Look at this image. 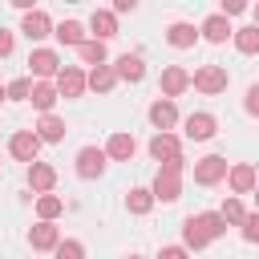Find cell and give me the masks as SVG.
<instances>
[{"mask_svg": "<svg viewBox=\"0 0 259 259\" xmlns=\"http://www.w3.org/2000/svg\"><path fill=\"white\" fill-rule=\"evenodd\" d=\"M182 166H186L182 158L158 166V178H154V186H150L154 202H178V198H182Z\"/></svg>", "mask_w": 259, "mask_h": 259, "instance_id": "1", "label": "cell"}, {"mask_svg": "<svg viewBox=\"0 0 259 259\" xmlns=\"http://www.w3.org/2000/svg\"><path fill=\"white\" fill-rule=\"evenodd\" d=\"M190 85H194L198 93L214 97V93H223V89H227V69H223V65H202V69H194V73H190Z\"/></svg>", "mask_w": 259, "mask_h": 259, "instance_id": "2", "label": "cell"}, {"mask_svg": "<svg viewBox=\"0 0 259 259\" xmlns=\"http://www.w3.org/2000/svg\"><path fill=\"white\" fill-rule=\"evenodd\" d=\"M227 170H231V166H227L223 154H206V158L194 162V182H198V186H214V182L227 178Z\"/></svg>", "mask_w": 259, "mask_h": 259, "instance_id": "3", "label": "cell"}, {"mask_svg": "<svg viewBox=\"0 0 259 259\" xmlns=\"http://www.w3.org/2000/svg\"><path fill=\"white\" fill-rule=\"evenodd\" d=\"M8 154L16 158V162H36V154H40V138L32 134V130H20V134H12L8 138Z\"/></svg>", "mask_w": 259, "mask_h": 259, "instance_id": "4", "label": "cell"}, {"mask_svg": "<svg viewBox=\"0 0 259 259\" xmlns=\"http://www.w3.org/2000/svg\"><path fill=\"white\" fill-rule=\"evenodd\" d=\"M158 85H162V97H166V101H174L178 93H186V89H190V73H186L182 65H166Z\"/></svg>", "mask_w": 259, "mask_h": 259, "instance_id": "5", "label": "cell"}, {"mask_svg": "<svg viewBox=\"0 0 259 259\" xmlns=\"http://www.w3.org/2000/svg\"><path fill=\"white\" fill-rule=\"evenodd\" d=\"M85 93V73L77 65H65L57 73V97H81Z\"/></svg>", "mask_w": 259, "mask_h": 259, "instance_id": "6", "label": "cell"}, {"mask_svg": "<svg viewBox=\"0 0 259 259\" xmlns=\"http://www.w3.org/2000/svg\"><path fill=\"white\" fill-rule=\"evenodd\" d=\"M101 170H105V150H97V146L77 150V174L81 178H101Z\"/></svg>", "mask_w": 259, "mask_h": 259, "instance_id": "7", "label": "cell"}, {"mask_svg": "<svg viewBox=\"0 0 259 259\" xmlns=\"http://www.w3.org/2000/svg\"><path fill=\"white\" fill-rule=\"evenodd\" d=\"M113 73H117V81L138 85V81L146 77V61H142L138 53H125V57H117V61H113Z\"/></svg>", "mask_w": 259, "mask_h": 259, "instance_id": "8", "label": "cell"}, {"mask_svg": "<svg viewBox=\"0 0 259 259\" xmlns=\"http://www.w3.org/2000/svg\"><path fill=\"white\" fill-rule=\"evenodd\" d=\"M150 154H154V162H174V158H182V142L174 134H154L150 138Z\"/></svg>", "mask_w": 259, "mask_h": 259, "instance_id": "9", "label": "cell"}, {"mask_svg": "<svg viewBox=\"0 0 259 259\" xmlns=\"http://www.w3.org/2000/svg\"><path fill=\"white\" fill-rule=\"evenodd\" d=\"M20 32H24L28 40H45V36L53 32V20H49L40 8H32V12H24V20H20Z\"/></svg>", "mask_w": 259, "mask_h": 259, "instance_id": "10", "label": "cell"}, {"mask_svg": "<svg viewBox=\"0 0 259 259\" xmlns=\"http://www.w3.org/2000/svg\"><path fill=\"white\" fill-rule=\"evenodd\" d=\"M198 32H202L210 45H223L227 36H235V28H231V20H227L223 12H210V16L202 20V28H198Z\"/></svg>", "mask_w": 259, "mask_h": 259, "instance_id": "11", "label": "cell"}, {"mask_svg": "<svg viewBox=\"0 0 259 259\" xmlns=\"http://www.w3.org/2000/svg\"><path fill=\"white\" fill-rule=\"evenodd\" d=\"M138 154V142H134V134H113L109 142H105V158H113V162H130Z\"/></svg>", "mask_w": 259, "mask_h": 259, "instance_id": "12", "label": "cell"}, {"mask_svg": "<svg viewBox=\"0 0 259 259\" xmlns=\"http://www.w3.org/2000/svg\"><path fill=\"white\" fill-rule=\"evenodd\" d=\"M28 186H32L36 194H53V186H57V170H53L49 162H32V166H28Z\"/></svg>", "mask_w": 259, "mask_h": 259, "instance_id": "13", "label": "cell"}, {"mask_svg": "<svg viewBox=\"0 0 259 259\" xmlns=\"http://www.w3.org/2000/svg\"><path fill=\"white\" fill-rule=\"evenodd\" d=\"M227 182H231V190H235V194H251V190L259 186V178H255V166H247V162L231 166V170H227Z\"/></svg>", "mask_w": 259, "mask_h": 259, "instance_id": "14", "label": "cell"}, {"mask_svg": "<svg viewBox=\"0 0 259 259\" xmlns=\"http://www.w3.org/2000/svg\"><path fill=\"white\" fill-rule=\"evenodd\" d=\"M89 28H93V40H109V36H117V16L109 12V8H97L93 16H89Z\"/></svg>", "mask_w": 259, "mask_h": 259, "instance_id": "15", "label": "cell"}, {"mask_svg": "<svg viewBox=\"0 0 259 259\" xmlns=\"http://www.w3.org/2000/svg\"><path fill=\"white\" fill-rule=\"evenodd\" d=\"M28 65H32L36 77H57V73H61V57H57L53 49H32Z\"/></svg>", "mask_w": 259, "mask_h": 259, "instance_id": "16", "label": "cell"}, {"mask_svg": "<svg viewBox=\"0 0 259 259\" xmlns=\"http://www.w3.org/2000/svg\"><path fill=\"white\" fill-rule=\"evenodd\" d=\"M214 130H219V121L210 113H190L186 117V138L190 142H206V138H214Z\"/></svg>", "mask_w": 259, "mask_h": 259, "instance_id": "17", "label": "cell"}, {"mask_svg": "<svg viewBox=\"0 0 259 259\" xmlns=\"http://www.w3.org/2000/svg\"><path fill=\"white\" fill-rule=\"evenodd\" d=\"M28 243H32V251H57L61 231H57L53 223H36V227L28 231Z\"/></svg>", "mask_w": 259, "mask_h": 259, "instance_id": "18", "label": "cell"}, {"mask_svg": "<svg viewBox=\"0 0 259 259\" xmlns=\"http://www.w3.org/2000/svg\"><path fill=\"white\" fill-rule=\"evenodd\" d=\"M150 121L158 125V134H166L174 121H178V109H174V101H166V97H158L154 105H150Z\"/></svg>", "mask_w": 259, "mask_h": 259, "instance_id": "19", "label": "cell"}, {"mask_svg": "<svg viewBox=\"0 0 259 259\" xmlns=\"http://www.w3.org/2000/svg\"><path fill=\"white\" fill-rule=\"evenodd\" d=\"M40 142H61L65 138V121L57 117V113H40V121H36V130H32Z\"/></svg>", "mask_w": 259, "mask_h": 259, "instance_id": "20", "label": "cell"}, {"mask_svg": "<svg viewBox=\"0 0 259 259\" xmlns=\"http://www.w3.org/2000/svg\"><path fill=\"white\" fill-rule=\"evenodd\" d=\"M166 40H170L174 49H190V45L198 40V28H194V24H186V20H178V24H170V28H166Z\"/></svg>", "mask_w": 259, "mask_h": 259, "instance_id": "21", "label": "cell"}, {"mask_svg": "<svg viewBox=\"0 0 259 259\" xmlns=\"http://www.w3.org/2000/svg\"><path fill=\"white\" fill-rule=\"evenodd\" d=\"M28 101H32L40 113H53V105H57V85L36 81V85H32V93H28Z\"/></svg>", "mask_w": 259, "mask_h": 259, "instance_id": "22", "label": "cell"}, {"mask_svg": "<svg viewBox=\"0 0 259 259\" xmlns=\"http://www.w3.org/2000/svg\"><path fill=\"white\" fill-rule=\"evenodd\" d=\"M206 243H210V239H206V231H202V227H198V219L190 214V219L182 223V247H186V251H202Z\"/></svg>", "mask_w": 259, "mask_h": 259, "instance_id": "23", "label": "cell"}, {"mask_svg": "<svg viewBox=\"0 0 259 259\" xmlns=\"http://www.w3.org/2000/svg\"><path fill=\"white\" fill-rule=\"evenodd\" d=\"M53 36H57L61 45H73V49H81V45H85V28H81L77 20H61V24L53 28Z\"/></svg>", "mask_w": 259, "mask_h": 259, "instance_id": "24", "label": "cell"}, {"mask_svg": "<svg viewBox=\"0 0 259 259\" xmlns=\"http://www.w3.org/2000/svg\"><path fill=\"white\" fill-rule=\"evenodd\" d=\"M85 85H89V89H97V93H109V89L117 85V73H113V65H97V69L85 77Z\"/></svg>", "mask_w": 259, "mask_h": 259, "instance_id": "25", "label": "cell"}, {"mask_svg": "<svg viewBox=\"0 0 259 259\" xmlns=\"http://www.w3.org/2000/svg\"><path fill=\"white\" fill-rule=\"evenodd\" d=\"M231 40H235V49H239V53H247V57H251V53H259V28H255V24L235 28V36H231Z\"/></svg>", "mask_w": 259, "mask_h": 259, "instance_id": "26", "label": "cell"}, {"mask_svg": "<svg viewBox=\"0 0 259 259\" xmlns=\"http://www.w3.org/2000/svg\"><path fill=\"white\" fill-rule=\"evenodd\" d=\"M125 206H130V214H146V210L154 206V194H150L146 186H134V190L125 194Z\"/></svg>", "mask_w": 259, "mask_h": 259, "instance_id": "27", "label": "cell"}, {"mask_svg": "<svg viewBox=\"0 0 259 259\" xmlns=\"http://www.w3.org/2000/svg\"><path fill=\"white\" fill-rule=\"evenodd\" d=\"M194 219H198V227L206 231V239L227 235V223H223V214H219V210H202V214H194Z\"/></svg>", "mask_w": 259, "mask_h": 259, "instance_id": "28", "label": "cell"}, {"mask_svg": "<svg viewBox=\"0 0 259 259\" xmlns=\"http://www.w3.org/2000/svg\"><path fill=\"white\" fill-rule=\"evenodd\" d=\"M77 53H81V61H85V65H93V69L109 61V53H105V45H101V40H85Z\"/></svg>", "mask_w": 259, "mask_h": 259, "instance_id": "29", "label": "cell"}, {"mask_svg": "<svg viewBox=\"0 0 259 259\" xmlns=\"http://www.w3.org/2000/svg\"><path fill=\"white\" fill-rule=\"evenodd\" d=\"M61 210H65V202H61L57 194H40V198H36V214H40V223H53Z\"/></svg>", "mask_w": 259, "mask_h": 259, "instance_id": "30", "label": "cell"}, {"mask_svg": "<svg viewBox=\"0 0 259 259\" xmlns=\"http://www.w3.org/2000/svg\"><path fill=\"white\" fill-rule=\"evenodd\" d=\"M219 214H223V223H231V227H243V219H247V210H243V202H239V198H227Z\"/></svg>", "mask_w": 259, "mask_h": 259, "instance_id": "31", "label": "cell"}, {"mask_svg": "<svg viewBox=\"0 0 259 259\" xmlns=\"http://www.w3.org/2000/svg\"><path fill=\"white\" fill-rule=\"evenodd\" d=\"M53 259H85V247L77 239H61L57 251H53Z\"/></svg>", "mask_w": 259, "mask_h": 259, "instance_id": "32", "label": "cell"}, {"mask_svg": "<svg viewBox=\"0 0 259 259\" xmlns=\"http://www.w3.org/2000/svg\"><path fill=\"white\" fill-rule=\"evenodd\" d=\"M28 93H32V81H28V77H16V81L4 89V97H12V101H28Z\"/></svg>", "mask_w": 259, "mask_h": 259, "instance_id": "33", "label": "cell"}, {"mask_svg": "<svg viewBox=\"0 0 259 259\" xmlns=\"http://www.w3.org/2000/svg\"><path fill=\"white\" fill-rule=\"evenodd\" d=\"M243 239H247V243H259V210L243 219Z\"/></svg>", "mask_w": 259, "mask_h": 259, "instance_id": "34", "label": "cell"}, {"mask_svg": "<svg viewBox=\"0 0 259 259\" xmlns=\"http://www.w3.org/2000/svg\"><path fill=\"white\" fill-rule=\"evenodd\" d=\"M158 259H190V251H186V247H162Z\"/></svg>", "mask_w": 259, "mask_h": 259, "instance_id": "35", "label": "cell"}, {"mask_svg": "<svg viewBox=\"0 0 259 259\" xmlns=\"http://www.w3.org/2000/svg\"><path fill=\"white\" fill-rule=\"evenodd\" d=\"M243 105H247V113H255V117H259V85H251V89H247V101H243Z\"/></svg>", "mask_w": 259, "mask_h": 259, "instance_id": "36", "label": "cell"}, {"mask_svg": "<svg viewBox=\"0 0 259 259\" xmlns=\"http://www.w3.org/2000/svg\"><path fill=\"white\" fill-rule=\"evenodd\" d=\"M239 12H247L243 0H223V16H239Z\"/></svg>", "mask_w": 259, "mask_h": 259, "instance_id": "37", "label": "cell"}, {"mask_svg": "<svg viewBox=\"0 0 259 259\" xmlns=\"http://www.w3.org/2000/svg\"><path fill=\"white\" fill-rule=\"evenodd\" d=\"M8 53H12V32L0 28V57H8Z\"/></svg>", "mask_w": 259, "mask_h": 259, "instance_id": "38", "label": "cell"}, {"mask_svg": "<svg viewBox=\"0 0 259 259\" xmlns=\"http://www.w3.org/2000/svg\"><path fill=\"white\" fill-rule=\"evenodd\" d=\"M134 8H138V0H117V4H113V16H117V12H134Z\"/></svg>", "mask_w": 259, "mask_h": 259, "instance_id": "39", "label": "cell"}, {"mask_svg": "<svg viewBox=\"0 0 259 259\" xmlns=\"http://www.w3.org/2000/svg\"><path fill=\"white\" fill-rule=\"evenodd\" d=\"M251 12H255V28H259V4H255V8H251Z\"/></svg>", "mask_w": 259, "mask_h": 259, "instance_id": "40", "label": "cell"}, {"mask_svg": "<svg viewBox=\"0 0 259 259\" xmlns=\"http://www.w3.org/2000/svg\"><path fill=\"white\" fill-rule=\"evenodd\" d=\"M255 202H259V186H255Z\"/></svg>", "mask_w": 259, "mask_h": 259, "instance_id": "41", "label": "cell"}, {"mask_svg": "<svg viewBox=\"0 0 259 259\" xmlns=\"http://www.w3.org/2000/svg\"><path fill=\"white\" fill-rule=\"evenodd\" d=\"M0 101H4V89H0Z\"/></svg>", "mask_w": 259, "mask_h": 259, "instance_id": "42", "label": "cell"}, {"mask_svg": "<svg viewBox=\"0 0 259 259\" xmlns=\"http://www.w3.org/2000/svg\"><path fill=\"white\" fill-rule=\"evenodd\" d=\"M130 259H138V255H130Z\"/></svg>", "mask_w": 259, "mask_h": 259, "instance_id": "43", "label": "cell"}]
</instances>
